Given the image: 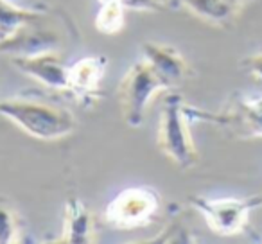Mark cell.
<instances>
[{
  "mask_svg": "<svg viewBox=\"0 0 262 244\" xmlns=\"http://www.w3.org/2000/svg\"><path fill=\"white\" fill-rule=\"evenodd\" d=\"M124 13H126V6L122 0L102 2L95 16V29L106 36H113L124 27Z\"/></svg>",
  "mask_w": 262,
  "mask_h": 244,
  "instance_id": "5bb4252c",
  "label": "cell"
},
{
  "mask_svg": "<svg viewBox=\"0 0 262 244\" xmlns=\"http://www.w3.org/2000/svg\"><path fill=\"white\" fill-rule=\"evenodd\" d=\"M160 210V197L147 187H129L119 192L104 210V221L117 230L147 226Z\"/></svg>",
  "mask_w": 262,
  "mask_h": 244,
  "instance_id": "8992f818",
  "label": "cell"
},
{
  "mask_svg": "<svg viewBox=\"0 0 262 244\" xmlns=\"http://www.w3.org/2000/svg\"><path fill=\"white\" fill-rule=\"evenodd\" d=\"M126 8L137 9V11H158L165 9L172 4V0H124Z\"/></svg>",
  "mask_w": 262,
  "mask_h": 244,
  "instance_id": "e0dca14e",
  "label": "cell"
},
{
  "mask_svg": "<svg viewBox=\"0 0 262 244\" xmlns=\"http://www.w3.org/2000/svg\"><path fill=\"white\" fill-rule=\"evenodd\" d=\"M185 113L190 122L214 126L232 139H262V95L235 92L217 112L185 104Z\"/></svg>",
  "mask_w": 262,
  "mask_h": 244,
  "instance_id": "7a4b0ae2",
  "label": "cell"
},
{
  "mask_svg": "<svg viewBox=\"0 0 262 244\" xmlns=\"http://www.w3.org/2000/svg\"><path fill=\"white\" fill-rule=\"evenodd\" d=\"M11 61L20 72L36 79L43 86L54 92H63V94H67V90H69V66L63 63L58 51L41 52L36 56L11 58Z\"/></svg>",
  "mask_w": 262,
  "mask_h": 244,
  "instance_id": "9c48e42d",
  "label": "cell"
},
{
  "mask_svg": "<svg viewBox=\"0 0 262 244\" xmlns=\"http://www.w3.org/2000/svg\"><path fill=\"white\" fill-rule=\"evenodd\" d=\"M142 52L144 59L167 83L169 90H174L189 77V63L183 59L178 49L157 41H146L142 43Z\"/></svg>",
  "mask_w": 262,
  "mask_h": 244,
  "instance_id": "30bf717a",
  "label": "cell"
},
{
  "mask_svg": "<svg viewBox=\"0 0 262 244\" xmlns=\"http://www.w3.org/2000/svg\"><path fill=\"white\" fill-rule=\"evenodd\" d=\"M108 58L106 56H86L69 66V90L72 97L83 106H92L101 97V83Z\"/></svg>",
  "mask_w": 262,
  "mask_h": 244,
  "instance_id": "ba28073f",
  "label": "cell"
},
{
  "mask_svg": "<svg viewBox=\"0 0 262 244\" xmlns=\"http://www.w3.org/2000/svg\"><path fill=\"white\" fill-rule=\"evenodd\" d=\"M63 43V33L45 26V20L26 26L13 36L0 41V54H9L13 58L36 56L41 52L59 51Z\"/></svg>",
  "mask_w": 262,
  "mask_h": 244,
  "instance_id": "52a82bcc",
  "label": "cell"
},
{
  "mask_svg": "<svg viewBox=\"0 0 262 244\" xmlns=\"http://www.w3.org/2000/svg\"><path fill=\"white\" fill-rule=\"evenodd\" d=\"M95 225L92 212L79 197H69L63 212V232L58 242L88 244L94 242Z\"/></svg>",
  "mask_w": 262,
  "mask_h": 244,
  "instance_id": "8fae6325",
  "label": "cell"
},
{
  "mask_svg": "<svg viewBox=\"0 0 262 244\" xmlns=\"http://www.w3.org/2000/svg\"><path fill=\"white\" fill-rule=\"evenodd\" d=\"M0 115L38 140H59L76 131L77 119L65 106L29 97L0 99Z\"/></svg>",
  "mask_w": 262,
  "mask_h": 244,
  "instance_id": "6da1fadb",
  "label": "cell"
},
{
  "mask_svg": "<svg viewBox=\"0 0 262 244\" xmlns=\"http://www.w3.org/2000/svg\"><path fill=\"white\" fill-rule=\"evenodd\" d=\"M257 199H258V208H260V207H262V194H258Z\"/></svg>",
  "mask_w": 262,
  "mask_h": 244,
  "instance_id": "ac0fdd59",
  "label": "cell"
},
{
  "mask_svg": "<svg viewBox=\"0 0 262 244\" xmlns=\"http://www.w3.org/2000/svg\"><path fill=\"white\" fill-rule=\"evenodd\" d=\"M158 149L176 167L192 169L200 162V153L190 135V120L185 113V101L174 90H167L162 99L158 120Z\"/></svg>",
  "mask_w": 262,
  "mask_h": 244,
  "instance_id": "3957f363",
  "label": "cell"
},
{
  "mask_svg": "<svg viewBox=\"0 0 262 244\" xmlns=\"http://www.w3.org/2000/svg\"><path fill=\"white\" fill-rule=\"evenodd\" d=\"M189 203L192 205L194 210L203 215L212 232L225 237L243 233L248 226L250 212L258 208L257 196H251L248 199L192 196Z\"/></svg>",
  "mask_w": 262,
  "mask_h": 244,
  "instance_id": "5b68a950",
  "label": "cell"
},
{
  "mask_svg": "<svg viewBox=\"0 0 262 244\" xmlns=\"http://www.w3.org/2000/svg\"><path fill=\"white\" fill-rule=\"evenodd\" d=\"M194 16L212 26L225 27L237 18L243 9L239 0H180Z\"/></svg>",
  "mask_w": 262,
  "mask_h": 244,
  "instance_id": "7c38bea8",
  "label": "cell"
},
{
  "mask_svg": "<svg viewBox=\"0 0 262 244\" xmlns=\"http://www.w3.org/2000/svg\"><path fill=\"white\" fill-rule=\"evenodd\" d=\"M241 66L253 77L257 83L262 84V49H258L257 52L250 54L248 58H244L241 61Z\"/></svg>",
  "mask_w": 262,
  "mask_h": 244,
  "instance_id": "2e32d148",
  "label": "cell"
},
{
  "mask_svg": "<svg viewBox=\"0 0 262 244\" xmlns=\"http://www.w3.org/2000/svg\"><path fill=\"white\" fill-rule=\"evenodd\" d=\"M239 2H244V0H239Z\"/></svg>",
  "mask_w": 262,
  "mask_h": 244,
  "instance_id": "d6986e66",
  "label": "cell"
},
{
  "mask_svg": "<svg viewBox=\"0 0 262 244\" xmlns=\"http://www.w3.org/2000/svg\"><path fill=\"white\" fill-rule=\"evenodd\" d=\"M169 86L164 79L157 74V70L146 61H135L124 74L117 97L122 119L129 128H139L144 120V113L149 101L158 92H167Z\"/></svg>",
  "mask_w": 262,
  "mask_h": 244,
  "instance_id": "277c9868",
  "label": "cell"
},
{
  "mask_svg": "<svg viewBox=\"0 0 262 244\" xmlns=\"http://www.w3.org/2000/svg\"><path fill=\"white\" fill-rule=\"evenodd\" d=\"M49 18V9L45 8H18L11 0H0V41L13 36L31 24Z\"/></svg>",
  "mask_w": 262,
  "mask_h": 244,
  "instance_id": "4fadbf2b",
  "label": "cell"
},
{
  "mask_svg": "<svg viewBox=\"0 0 262 244\" xmlns=\"http://www.w3.org/2000/svg\"><path fill=\"white\" fill-rule=\"evenodd\" d=\"M22 240V225L18 212L8 197L0 196V244H15Z\"/></svg>",
  "mask_w": 262,
  "mask_h": 244,
  "instance_id": "9a60e30c",
  "label": "cell"
}]
</instances>
